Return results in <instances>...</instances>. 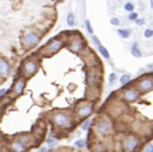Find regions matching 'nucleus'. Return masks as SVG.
Wrapping results in <instances>:
<instances>
[{
    "label": "nucleus",
    "instance_id": "1",
    "mask_svg": "<svg viewBox=\"0 0 153 152\" xmlns=\"http://www.w3.org/2000/svg\"><path fill=\"white\" fill-rule=\"evenodd\" d=\"M48 119L56 129H59L62 131L72 129L77 122L73 113L69 111H64V110L52 111L48 114Z\"/></svg>",
    "mask_w": 153,
    "mask_h": 152
},
{
    "label": "nucleus",
    "instance_id": "2",
    "mask_svg": "<svg viewBox=\"0 0 153 152\" xmlns=\"http://www.w3.org/2000/svg\"><path fill=\"white\" fill-rule=\"evenodd\" d=\"M92 130L98 137H107L112 134L114 131V123L112 117H110L108 114L99 116L93 122Z\"/></svg>",
    "mask_w": 153,
    "mask_h": 152
},
{
    "label": "nucleus",
    "instance_id": "3",
    "mask_svg": "<svg viewBox=\"0 0 153 152\" xmlns=\"http://www.w3.org/2000/svg\"><path fill=\"white\" fill-rule=\"evenodd\" d=\"M66 44H67V36L59 34L52 39H49L46 43V45L39 50V54L43 57H52L57 54L62 47H65Z\"/></svg>",
    "mask_w": 153,
    "mask_h": 152
},
{
    "label": "nucleus",
    "instance_id": "4",
    "mask_svg": "<svg viewBox=\"0 0 153 152\" xmlns=\"http://www.w3.org/2000/svg\"><path fill=\"white\" fill-rule=\"evenodd\" d=\"M93 112H94V101L85 99L79 101L75 105L73 114L77 120H85V119H89Z\"/></svg>",
    "mask_w": 153,
    "mask_h": 152
},
{
    "label": "nucleus",
    "instance_id": "5",
    "mask_svg": "<svg viewBox=\"0 0 153 152\" xmlns=\"http://www.w3.org/2000/svg\"><path fill=\"white\" fill-rule=\"evenodd\" d=\"M41 40V32L34 28H28L24 31L21 36V45L25 50L34 48Z\"/></svg>",
    "mask_w": 153,
    "mask_h": 152
},
{
    "label": "nucleus",
    "instance_id": "6",
    "mask_svg": "<svg viewBox=\"0 0 153 152\" xmlns=\"http://www.w3.org/2000/svg\"><path fill=\"white\" fill-rule=\"evenodd\" d=\"M40 67V59L37 57V56H31V57H27L23 64H21V76H24L25 78L30 79L34 76Z\"/></svg>",
    "mask_w": 153,
    "mask_h": 152
},
{
    "label": "nucleus",
    "instance_id": "7",
    "mask_svg": "<svg viewBox=\"0 0 153 152\" xmlns=\"http://www.w3.org/2000/svg\"><path fill=\"white\" fill-rule=\"evenodd\" d=\"M67 48H69L71 52L80 54L82 51L86 48V41L82 38V36L80 33H69L67 36V44H66Z\"/></svg>",
    "mask_w": 153,
    "mask_h": 152
},
{
    "label": "nucleus",
    "instance_id": "8",
    "mask_svg": "<svg viewBox=\"0 0 153 152\" xmlns=\"http://www.w3.org/2000/svg\"><path fill=\"white\" fill-rule=\"evenodd\" d=\"M103 81V70L101 66H91L86 71V83L89 87H100Z\"/></svg>",
    "mask_w": 153,
    "mask_h": 152
},
{
    "label": "nucleus",
    "instance_id": "9",
    "mask_svg": "<svg viewBox=\"0 0 153 152\" xmlns=\"http://www.w3.org/2000/svg\"><path fill=\"white\" fill-rule=\"evenodd\" d=\"M140 146V138L137 134L128 133L121 139V150L123 152H137Z\"/></svg>",
    "mask_w": 153,
    "mask_h": 152
},
{
    "label": "nucleus",
    "instance_id": "10",
    "mask_svg": "<svg viewBox=\"0 0 153 152\" xmlns=\"http://www.w3.org/2000/svg\"><path fill=\"white\" fill-rule=\"evenodd\" d=\"M140 91L137 87H127L124 89L120 93V98L124 103H134L140 98Z\"/></svg>",
    "mask_w": 153,
    "mask_h": 152
},
{
    "label": "nucleus",
    "instance_id": "11",
    "mask_svg": "<svg viewBox=\"0 0 153 152\" xmlns=\"http://www.w3.org/2000/svg\"><path fill=\"white\" fill-rule=\"evenodd\" d=\"M26 83H27V78H25L24 76H20L19 78H16L13 83V85L10 90L11 94L13 98H16V97H19L24 93L25 91V87H26Z\"/></svg>",
    "mask_w": 153,
    "mask_h": 152
},
{
    "label": "nucleus",
    "instance_id": "12",
    "mask_svg": "<svg viewBox=\"0 0 153 152\" xmlns=\"http://www.w3.org/2000/svg\"><path fill=\"white\" fill-rule=\"evenodd\" d=\"M140 93H147L153 90V77L152 76H144L138 79L137 85H135Z\"/></svg>",
    "mask_w": 153,
    "mask_h": 152
},
{
    "label": "nucleus",
    "instance_id": "13",
    "mask_svg": "<svg viewBox=\"0 0 153 152\" xmlns=\"http://www.w3.org/2000/svg\"><path fill=\"white\" fill-rule=\"evenodd\" d=\"M80 56H81V58L84 59V61H85V64H86L89 67H91V66H97V65H100V63H99V59L95 57V54H94V52L92 50H90V48H85L82 52L80 53Z\"/></svg>",
    "mask_w": 153,
    "mask_h": 152
},
{
    "label": "nucleus",
    "instance_id": "14",
    "mask_svg": "<svg viewBox=\"0 0 153 152\" xmlns=\"http://www.w3.org/2000/svg\"><path fill=\"white\" fill-rule=\"evenodd\" d=\"M11 71H12V67H11V64L7 59L0 57V78H7L10 74H11Z\"/></svg>",
    "mask_w": 153,
    "mask_h": 152
},
{
    "label": "nucleus",
    "instance_id": "15",
    "mask_svg": "<svg viewBox=\"0 0 153 152\" xmlns=\"http://www.w3.org/2000/svg\"><path fill=\"white\" fill-rule=\"evenodd\" d=\"M8 149H10L11 152H26V150H27L28 147H27L20 139H18V138L15 137V138L10 143Z\"/></svg>",
    "mask_w": 153,
    "mask_h": 152
},
{
    "label": "nucleus",
    "instance_id": "16",
    "mask_svg": "<svg viewBox=\"0 0 153 152\" xmlns=\"http://www.w3.org/2000/svg\"><path fill=\"white\" fill-rule=\"evenodd\" d=\"M100 96V87H89L86 90V99L91 101H95Z\"/></svg>",
    "mask_w": 153,
    "mask_h": 152
},
{
    "label": "nucleus",
    "instance_id": "17",
    "mask_svg": "<svg viewBox=\"0 0 153 152\" xmlns=\"http://www.w3.org/2000/svg\"><path fill=\"white\" fill-rule=\"evenodd\" d=\"M131 54L134 58H141L143 57V52L140 51V48L138 46V43H133L132 44V46H131Z\"/></svg>",
    "mask_w": 153,
    "mask_h": 152
},
{
    "label": "nucleus",
    "instance_id": "18",
    "mask_svg": "<svg viewBox=\"0 0 153 152\" xmlns=\"http://www.w3.org/2000/svg\"><path fill=\"white\" fill-rule=\"evenodd\" d=\"M119 81H120V85L121 86H126L132 81V77L128 74V73H124L120 78H119Z\"/></svg>",
    "mask_w": 153,
    "mask_h": 152
},
{
    "label": "nucleus",
    "instance_id": "19",
    "mask_svg": "<svg viewBox=\"0 0 153 152\" xmlns=\"http://www.w3.org/2000/svg\"><path fill=\"white\" fill-rule=\"evenodd\" d=\"M93 122L94 120H92V119H85V120H82V123L80 125V129L82 131H89V130H91V127L93 126Z\"/></svg>",
    "mask_w": 153,
    "mask_h": 152
},
{
    "label": "nucleus",
    "instance_id": "20",
    "mask_svg": "<svg viewBox=\"0 0 153 152\" xmlns=\"http://www.w3.org/2000/svg\"><path fill=\"white\" fill-rule=\"evenodd\" d=\"M66 23H67V25H69L70 27H73V26L75 25V15H74V13H72V12H69V13H67Z\"/></svg>",
    "mask_w": 153,
    "mask_h": 152
},
{
    "label": "nucleus",
    "instance_id": "21",
    "mask_svg": "<svg viewBox=\"0 0 153 152\" xmlns=\"http://www.w3.org/2000/svg\"><path fill=\"white\" fill-rule=\"evenodd\" d=\"M117 32H118L119 37L123 38V39H127L131 36V30H128V28H119Z\"/></svg>",
    "mask_w": 153,
    "mask_h": 152
},
{
    "label": "nucleus",
    "instance_id": "22",
    "mask_svg": "<svg viewBox=\"0 0 153 152\" xmlns=\"http://www.w3.org/2000/svg\"><path fill=\"white\" fill-rule=\"evenodd\" d=\"M98 51H99V53L103 56L105 59H110L111 58V56H110V52H108V50L104 46V45H100V46H98Z\"/></svg>",
    "mask_w": 153,
    "mask_h": 152
},
{
    "label": "nucleus",
    "instance_id": "23",
    "mask_svg": "<svg viewBox=\"0 0 153 152\" xmlns=\"http://www.w3.org/2000/svg\"><path fill=\"white\" fill-rule=\"evenodd\" d=\"M46 143H47V147L48 149H54L56 146H57V144H58V142H57V139L54 138V137H49V138H47L46 139Z\"/></svg>",
    "mask_w": 153,
    "mask_h": 152
},
{
    "label": "nucleus",
    "instance_id": "24",
    "mask_svg": "<svg viewBox=\"0 0 153 152\" xmlns=\"http://www.w3.org/2000/svg\"><path fill=\"white\" fill-rule=\"evenodd\" d=\"M74 146L78 149H85V146H86V140L85 139H77L74 142Z\"/></svg>",
    "mask_w": 153,
    "mask_h": 152
},
{
    "label": "nucleus",
    "instance_id": "25",
    "mask_svg": "<svg viewBox=\"0 0 153 152\" xmlns=\"http://www.w3.org/2000/svg\"><path fill=\"white\" fill-rule=\"evenodd\" d=\"M124 10L125 11H127V12H134V4H132V3H125V5H124Z\"/></svg>",
    "mask_w": 153,
    "mask_h": 152
},
{
    "label": "nucleus",
    "instance_id": "26",
    "mask_svg": "<svg viewBox=\"0 0 153 152\" xmlns=\"http://www.w3.org/2000/svg\"><path fill=\"white\" fill-rule=\"evenodd\" d=\"M85 28H86V31L90 33V34H93V27H92L90 20H85Z\"/></svg>",
    "mask_w": 153,
    "mask_h": 152
},
{
    "label": "nucleus",
    "instance_id": "27",
    "mask_svg": "<svg viewBox=\"0 0 153 152\" xmlns=\"http://www.w3.org/2000/svg\"><path fill=\"white\" fill-rule=\"evenodd\" d=\"M144 37L147 38V39L152 38V37H153V28H146V30L144 31Z\"/></svg>",
    "mask_w": 153,
    "mask_h": 152
},
{
    "label": "nucleus",
    "instance_id": "28",
    "mask_svg": "<svg viewBox=\"0 0 153 152\" xmlns=\"http://www.w3.org/2000/svg\"><path fill=\"white\" fill-rule=\"evenodd\" d=\"M115 80H117V73H111L110 76H108V83H110V85H113V84L115 83Z\"/></svg>",
    "mask_w": 153,
    "mask_h": 152
},
{
    "label": "nucleus",
    "instance_id": "29",
    "mask_svg": "<svg viewBox=\"0 0 153 152\" xmlns=\"http://www.w3.org/2000/svg\"><path fill=\"white\" fill-rule=\"evenodd\" d=\"M91 40L93 41V44L98 47V46H100L101 45V43H100V40H99V38L97 37V36H94V34H91Z\"/></svg>",
    "mask_w": 153,
    "mask_h": 152
},
{
    "label": "nucleus",
    "instance_id": "30",
    "mask_svg": "<svg viewBox=\"0 0 153 152\" xmlns=\"http://www.w3.org/2000/svg\"><path fill=\"white\" fill-rule=\"evenodd\" d=\"M137 19H138V13L131 12V13L128 14V20H131V21H135Z\"/></svg>",
    "mask_w": 153,
    "mask_h": 152
},
{
    "label": "nucleus",
    "instance_id": "31",
    "mask_svg": "<svg viewBox=\"0 0 153 152\" xmlns=\"http://www.w3.org/2000/svg\"><path fill=\"white\" fill-rule=\"evenodd\" d=\"M110 23H111V25H113V26H119V25H120V20H119L118 18H115V17L111 18Z\"/></svg>",
    "mask_w": 153,
    "mask_h": 152
},
{
    "label": "nucleus",
    "instance_id": "32",
    "mask_svg": "<svg viewBox=\"0 0 153 152\" xmlns=\"http://www.w3.org/2000/svg\"><path fill=\"white\" fill-rule=\"evenodd\" d=\"M8 90H6V89H0V99H3V98H5L7 94H8Z\"/></svg>",
    "mask_w": 153,
    "mask_h": 152
},
{
    "label": "nucleus",
    "instance_id": "33",
    "mask_svg": "<svg viewBox=\"0 0 153 152\" xmlns=\"http://www.w3.org/2000/svg\"><path fill=\"white\" fill-rule=\"evenodd\" d=\"M143 152H153V144H148L144 147V151Z\"/></svg>",
    "mask_w": 153,
    "mask_h": 152
},
{
    "label": "nucleus",
    "instance_id": "34",
    "mask_svg": "<svg viewBox=\"0 0 153 152\" xmlns=\"http://www.w3.org/2000/svg\"><path fill=\"white\" fill-rule=\"evenodd\" d=\"M135 24H137V25H139V26H141V25H144L145 24V19H141V18H138L137 20H135L134 21Z\"/></svg>",
    "mask_w": 153,
    "mask_h": 152
},
{
    "label": "nucleus",
    "instance_id": "35",
    "mask_svg": "<svg viewBox=\"0 0 153 152\" xmlns=\"http://www.w3.org/2000/svg\"><path fill=\"white\" fill-rule=\"evenodd\" d=\"M37 152H48V147L47 146H41L37 150Z\"/></svg>",
    "mask_w": 153,
    "mask_h": 152
},
{
    "label": "nucleus",
    "instance_id": "36",
    "mask_svg": "<svg viewBox=\"0 0 153 152\" xmlns=\"http://www.w3.org/2000/svg\"><path fill=\"white\" fill-rule=\"evenodd\" d=\"M147 69H148L150 71H153V64H148V65H147Z\"/></svg>",
    "mask_w": 153,
    "mask_h": 152
},
{
    "label": "nucleus",
    "instance_id": "37",
    "mask_svg": "<svg viewBox=\"0 0 153 152\" xmlns=\"http://www.w3.org/2000/svg\"><path fill=\"white\" fill-rule=\"evenodd\" d=\"M1 117H3V106H0V120H1Z\"/></svg>",
    "mask_w": 153,
    "mask_h": 152
},
{
    "label": "nucleus",
    "instance_id": "38",
    "mask_svg": "<svg viewBox=\"0 0 153 152\" xmlns=\"http://www.w3.org/2000/svg\"><path fill=\"white\" fill-rule=\"evenodd\" d=\"M3 150H4V147H3V144H1V142H0V152H3Z\"/></svg>",
    "mask_w": 153,
    "mask_h": 152
},
{
    "label": "nucleus",
    "instance_id": "39",
    "mask_svg": "<svg viewBox=\"0 0 153 152\" xmlns=\"http://www.w3.org/2000/svg\"><path fill=\"white\" fill-rule=\"evenodd\" d=\"M150 6L151 8H153V0H150Z\"/></svg>",
    "mask_w": 153,
    "mask_h": 152
},
{
    "label": "nucleus",
    "instance_id": "40",
    "mask_svg": "<svg viewBox=\"0 0 153 152\" xmlns=\"http://www.w3.org/2000/svg\"><path fill=\"white\" fill-rule=\"evenodd\" d=\"M64 152H72L71 150H66V151H64Z\"/></svg>",
    "mask_w": 153,
    "mask_h": 152
}]
</instances>
